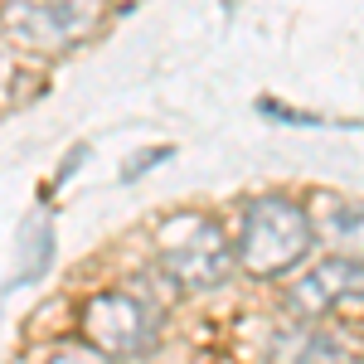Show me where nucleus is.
Instances as JSON below:
<instances>
[{
  "label": "nucleus",
  "mask_w": 364,
  "mask_h": 364,
  "mask_svg": "<svg viewBox=\"0 0 364 364\" xmlns=\"http://www.w3.org/2000/svg\"><path fill=\"white\" fill-rule=\"evenodd\" d=\"M306 214H311V228H316L321 243H331L336 252L364 262V204L336 199V195H316V204Z\"/></svg>",
  "instance_id": "obj_6"
},
{
  "label": "nucleus",
  "mask_w": 364,
  "mask_h": 364,
  "mask_svg": "<svg viewBox=\"0 0 364 364\" xmlns=\"http://www.w3.org/2000/svg\"><path fill=\"white\" fill-rule=\"evenodd\" d=\"M287 301L291 311H301V316H331L336 306H355L364 301V262L360 257H326V262H316L306 277H296V287L287 291Z\"/></svg>",
  "instance_id": "obj_5"
},
{
  "label": "nucleus",
  "mask_w": 364,
  "mask_h": 364,
  "mask_svg": "<svg viewBox=\"0 0 364 364\" xmlns=\"http://www.w3.org/2000/svg\"><path fill=\"white\" fill-rule=\"evenodd\" d=\"M156 252H161L166 277L185 291H219L233 272V243H228L224 224L195 209L170 214L156 228Z\"/></svg>",
  "instance_id": "obj_1"
},
{
  "label": "nucleus",
  "mask_w": 364,
  "mask_h": 364,
  "mask_svg": "<svg viewBox=\"0 0 364 364\" xmlns=\"http://www.w3.org/2000/svg\"><path fill=\"white\" fill-rule=\"evenodd\" d=\"M78 331L97 355L136 360V355L156 350V311L132 291H92L83 301Z\"/></svg>",
  "instance_id": "obj_4"
},
{
  "label": "nucleus",
  "mask_w": 364,
  "mask_h": 364,
  "mask_svg": "<svg viewBox=\"0 0 364 364\" xmlns=\"http://www.w3.org/2000/svg\"><path fill=\"white\" fill-rule=\"evenodd\" d=\"M360 340L336 326H311V331H287L272 340V360H355Z\"/></svg>",
  "instance_id": "obj_7"
},
{
  "label": "nucleus",
  "mask_w": 364,
  "mask_h": 364,
  "mask_svg": "<svg viewBox=\"0 0 364 364\" xmlns=\"http://www.w3.org/2000/svg\"><path fill=\"white\" fill-rule=\"evenodd\" d=\"M25 238H29V252H34V257H29L25 267H20V282L39 277V272H44V262L54 257V228H49V219H34Z\"/></svg>",
  "instance_id": "obj_8"
},
{
  "label": "nucleus",
  "mask_w": 364,
  "mask_h": 364,
  "mask_svg": "<svg viewBox=\"0 0 364 364\" xmlns=\"http://www.w3.org/2000/svg\"><path fill=\"white\" fill-rule=\"evenodd\" d=\"M166 156H170V146H156L151 156H136V161L127 166V180H132V175H141V170H151V166H156V161H166Z\"/></svg>",
  "instance_id": "obj_10"
},
{
  "label": "nucleus",
  "mask_w": 364,
  "mask_h": 364,
  "mask_svg": "<svg viewBox=\"0 0 364 364\" xmlns=\"http://www.w3.org/2000/svg\"><path fill=\"white\" fill-rule=\"evenodd\" d=\"M107 15V0H5L0 34L15 54H63L97 34Z\"/></svg>",
  "instance_id": "obj_2"
},
{
  "label": "nucleus",
  "mask_w": 364,
  "mask_h": 364,
  "mask_svg": "<svg viewBox=\"0 0 364 364\" xmlns=\"http://www.w3.org/2000/svg\"><path fill=\"white\" fill-rule=\"evenodd\" d=\"M311 243H316V228H311L306 204H296L287 195H262L243 214L238 257L252 277H282L311 252Z\"/></svg>",
  "instance_id": "obj_3"
},
{
  "label": "nucleus",
  "mask_w": 364,
  "mask_h": 364,
  "mask_svg": "<svg viewBox=\"0 0 364 364\" xmlns=\"http://www.w3.org/2000/svg\"><path fill=\"white\" fill-rule=\"evenodd\" d=\"M262 112L277 117V122H296V127H321V117H311V112H291V107H282V102H262Z\"/></svg>",
  "instance_id": "obj_9"
}]
</instances>
